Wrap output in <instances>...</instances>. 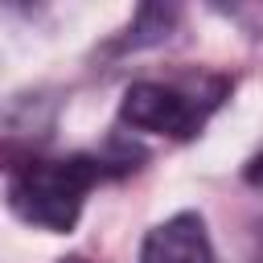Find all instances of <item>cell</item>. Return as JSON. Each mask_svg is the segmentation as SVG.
I'll return each mask as SVG.
<instances>
[{
    "instance_id": "1",
    "label": "cell",
    "mask_w": 263,
    "mask_h": 263,
    "mask_svg": "<svg viewBox=\"0 0 263 263\" xmlns=\"http://www.w3.org/2000/svg\"><path fill=\"white\" fill-rule=\"evenodd\" d=\"M136 168L132 156H99V152H70V156H29L8 177V210L49 234L74 230L82 201L107 177Z\"/></svg>"
},
{
    "instance_id": "2",
    "label": "cell",
    "mask_w": 263,
    "mask_h": 263,
    "mask_svg": "<svg viewBox=\"0 0 263 263\" xmlns=\"http://www.w3.org/2000/svg\"><path fill=\"white\" fill-rule=\"evenodd\" d=\"M234 78L226 74H181L132 82L119 103V123L132 132H152L168 140H193L205 119L230 99Z\"/></svg>"
},
{
    "instance_id": "3",
    "label": "cell",
    "mask_w": 263,
    "mask_h": 263,
    "mask_svg": "<svg viewBox=\"0 0 263 263\" xmlns=\"http://www.w3.org/2000/svg\"><path fill=\"white\" fill-rule=\"evenodd\" d=\"M140 263H218L201 214L185 210V214H173L168 222L152 226L140 247Z\"/></svg>"
},
{
    "instance_id": "4",
    "label": "cell",
    "mask_w": 263,
    "mask_h": 263,
    "mask_svg": "<svg viewBox=\"0 0 263 263\" xmlns=\"http://www.w3.org/2000/svg\"><path fill=\"white\" fill-rule=\"evenodd\" d=\"M247 181H255V185L263 181V152H259V156L251 160V168H247Z\"/></svg>"
},
{
    "instance_id": "5",
    "label": "cell",
    "mask_w": 263,
    "mask_h": 263,
    "mask_svg": "<svg viewBox=\"0 0 263 263\" xmlns=\"http://www.w3.org/2000/svg\"><path fill=\"white\" fill-rule=\"evenodd\" d=\"M255 263H263V226H259V234H255Z\"/></svg>"
},
{
    "instance_id": "6",
    "label": "cell",
    "mask_w": 263,
    "mask_h": 263,
    "mask_svg": "<svg viewBox=\"0 0 263 263\" xmlns=\"http://www.w3.org/2000/svg\"><path fill=\"white\" fill-rule=\"evenodd\" d=\"M58 263H90L86 255H66V259H58Z\"/></svg>"
}]
</instances>
